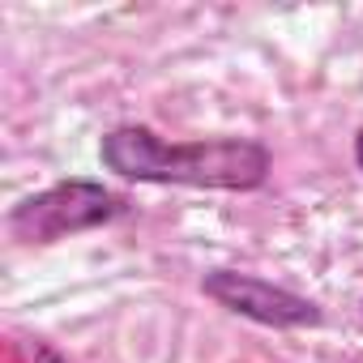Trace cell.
<instances>
[{"label": "cell", "mask_w": 363, "mask_h": 363, "mask_svg": "<svg viewBox=\"0 0 363 363\" xmlns=\"http://www.w3.org/2000/svg\"><path fill=\"white\" fill-rule=\"evenodd\" d=\"M99 162L128 184L257 193L274 175V154L257 137L167 141L150 124H116L99 141Z\"/></svg>", "instance_id": "1"}, {"label": "cell", "mask_w": 363, "mask_h": 363, "mask_svg": "<svg viewBox=\"0 0 363 363\" xmlns=\"http://www.w3.org/2000/svg\"><path fill=\"white\" fill-rule=\"evenodd\" d=\"M128 214V197L107 189L103 179H56L43 193H30L22 197L5 227L18 244H60V240H73V235H86V231H99V227H111L116 218Z\"/></svg>", "instance_id": "2"}, {"label": "cell", "mask_w": 363, "mask_h": 363, "mask_svg": "<svg viewBox=\"0 0 363 363\" xmlns=\"http://www.w3.org/2000/svg\"><path fill=\"white\" fill-rule=\"evenodd\" d=\"M201 295L214 299L223 312L265 325V329H316L325 320V308L282 282L244 274V269H206Z\"/></svg>", "instance_id": "3"}, {"label": "cell", "mask_w": 363, "mask_h": 363, "mask_svg": "<svg viewBox=\"0 0 363 363\" xmlns=\"http://www.w3.org/2000/svg\"><path fill=\"white\" fill-rule=\"evenodd\" d=\"M22 354H26V363H73V359L60 354L48 337H22Z\"/></svg>", "instance_id": "4"}, {"label": "cell", "mask_w": 363, "mask_h": 363, "mask_svg": "<svg viewBox=\"0 0 363 363\" xmlns=\"http://www.w3.org/2000/svg\"><path fill=\"white\" fill-rule=\"evenodd\" d=\"M350 154H354V167L363 171V128L354 133V145H350Z\"/></svg>", "instance_id": "5"}]
</instances>
